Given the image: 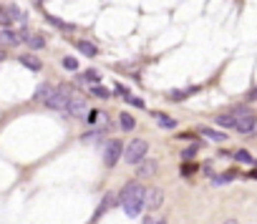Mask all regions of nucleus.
Wrapping results in <instances>:
<instances>
[{
	"label": "nucleus",
	"instance_id": "1",
	"mask_svg": "<svg viewBox=\"0 0 257 224\" xmlns=\"http://www.w3.org/2000/svg\"><path fill=\"white\" fill-rule=\"evenodd\" d=\"M144 194H146V189H144L139 182H128V184L121 189V194H119L116 201L124 207V212H126L128 217H139L141 209H144Z\"/></svg>",
	"mask_w": 257,
	"mask_h": 224
},
{
	"label": "nucleus",
	"instance_id": "2",
	"mask_svg": "<svg viewBox=\"0 0 257 224\" xmlns=\"http://www.w3.org/2000/svg\"><path fill=\"white\" fill-rule=\"evenodd\" d=\"M232 116H234V128H237L240 133H250L255 128V114H252L250 108L237 106V108L232 111Z\"/></svg>",
	"mask_w": 257,
	"mask_h": 224
},
{
	"label": "nucleus",
	"instance_id": "3",
	"mask_svg": "<svg viewBox=\"0 0 257 224\" xmlns=\"http://www.w3.org/2000/svg\"><path fill=\"white\" fill-rule=\"evenodd\" d=\"M71 94L73 91H71L68 86H58V88H53L51 96L46 98V106L53 108V111H66V103H68V96Z\"/></svg>",
	"mask_w": 257,
	"mask_h": 224
},
{
	"label": "nucleus",
	"instance_id": "4",
	"mask_svg": "<svg viewBox=\"0 0 257 224\" xmlns=\"http://www.w3.org/2000/svg\"><path fill=\"white\" fill-rule=\"evenodd\" d=\"M146 149H149V144L144 141V139H134L131 144H128L126 146V151H124V159L128 161V164H139L141 159H144V156H146Z\"/></svg>",
	"mask_w": 257,
	"mask_h": 224
},
{
	"label": "nucleus",
	"instance_id": "5",
	"mask_svg": "<svg viewBox=\"0 0 257 224\" xmlns=\"http://www.w3.org/2000/svg\"><path fill=\"white\" fill-rule=\"evenodd\" d=\"M86 108H89V101H86V96H81V94H71L68 96V103H66V114L68 116H83L86 114Z\"/></svg>",
	"mask_w": 257,
	"mask_h": 224
},
{
	"label": "nucleus",
	"instance_id": "6",
	"mask_svg": "<svg viewBox=\"0 0 257 224\" xmlns=\"http://www.w3.org/2000/svg\"><path fill=\"white\" fill-rule=\"evenodd\" d=\"M124 154V146H121V141H109L106 144V151H103V164L106 166H116L119 164V156Z\"/></svg>",
	"mask_w": 257,
	"mask_h": 224
},
{
	"label": "nucleus",
	"instance_id": "7",
	"mask_svg": "<svg viewBox=\"0 0 257 224\" xmlns=\"http://www.w3.org/2000/svg\"><path fill=\"white\" fill-rule=\"evenodd\" d=\"M164 204V192L159 189V187H152V189H146V194H144V207H149V209H159Z\"/></svg>",
	"mask_w": 257,
	"mask_h": 224
},
{
	"label": "nucleus",
	"instance_id": "8",
	"mask_svg": "<svg viewBox=\"0 0 257 224\" xmlns=\"http://www.w3.org/2000/svg\"><path fill=\"white\" fill-rule=\"evenodd\" d=\"M157 169H159V164L144 156V159L136 164V176H154V174H157Z\"/></svg>",
	"mask_w": 257,
	"mask_h": 224
},
{
	"label": "nucleus",
	"instance_id": "9",
	"mask_svg": "<svg viewBox=\"0 0 257 224\" xmlns=\"http://www.w3.org/2000/svg\"><path fill=\"white\" fill-rule=\"evenodd\" d=\"M20 40H26L31 48H35V51H40L43 46H46V38L43 35H38V33H23V35H18Z\"/></svg>",
	"mask_w": 257,
	"mask_h": 224
},
{
	"label": "nucleus",
	"instance_id": "10",
	"mask_svg": "<svg viewBox=\"0 0 257 224\" xmlns=\"http://www.w3.org/2000/svg\"><path fill=\"white\" fill-rule=\"evenodd\" d=\"M18 33H13V31H8V28H3L0 31V46H5V48H13V46H18Z\"/></svg>",
	"mask_w": 257,
	"mask_h": 224
},
{
	"label": "nucleus",
	"instance_id": "11",
	"mask_svg": "<svg viewBox=\"0 0 257 224\" xmlns=\"http://www.w3.org/2000/svg\"><path fill=\"white\" fill-rule=\"evenodd\" d=\"M18 58H20V63H23L26 68H31V71H35V73L43 68V63H40L35 56H31V53H23V56H18Z\"/></svg>",
	"mask_w": 257,
	"mask_h": 224
},
{
	"label": "nucleus",
	"instance_id": "12",
	"mask_svg": "<svg viewBox=\"0 0 257 224\" xmlns=\"http://www.w3.org/2000/svg\"><path fill=\"white\" fill-rule=\"evenodd\" d=\"M76 48H78V53L89 56V58H94L98 53V48L94 46V43H89V40H76Z\"/></svg>",
	"mask_w": 257,
	"mask_h": 224
},
{
	"label": "nucleus",
	"instance_id": "13",
	"mask_svg": "<svg viewBox=\"0 0 257 224\" xmlns=\"http://www.w3.org/2000/svg\"><path fill=\"white\" fill-rule=\"evenodd\" d=\"M51 91H53V86H51V83H43V86L35 88V96H33V98L40 101V103H46V98L51 96Z\"/></svg>",
	"mask_w": 257,
	"mask_h": 224
},
{
	"label": "nucleus",
	"instance_id": "14",
	"mask_svg": "<svg viewBox=\"0 0 257 224\" xmlns=\"http://www.w3.org/2000/svg\"><path fill=\"white\" fill-rule=\"evenodd\" d=\"M154 119H157V124H159L161 128H174V126H177V119H171V116H166V114H154Z\"/></svg>",
	"mask_w": 257,
	"mask_h": 224
},
{
	"label": "nucleus",
	"instance_id": "15",
	"mask_svg": "<svg viewBox=\"0 0 257 224\" xmlns=\"http://www.w3.org/2000/svg\"><path fill=\"white\" fill-rule=\"evenodd\" d=\"M199 133H202V136H207V139H212V141H225V139H227L222 131H212V128H207V126H202Z\"/></svg>",
	"mask_w": 257,
	"mask_h": 224
},
{
	"label": "nucleus",
	"instance_id": "16",
	"mask_svg": "<svg viewBox=\"0 0 257 224\" xmlns=\"http://www.w3.org/2000/svg\"><path fill=\"white\" fill-rule=\"evenodd\" d=\"M119 124H121V128H124V131H131V128L136 126V121H134L131 116H128V114H119Z\"/></svg>",
	"mask_w": 257,
	"mask_h": 224
},
{
	"label": "nucleus",
	"instance_id": "17",
	"mask_svg": "<svg viewBox=\"0 0 257 224\" xmlns=\"http://www.w3.org/2000/svg\"><path fill=\"white\" fill-rule=\"evenodd\" d=\"M214 121H217V126H225V128H234V116H232V114H222V116H217Z\"/></svg>",
	"mask_w": 257,
	"mask_h": 224
},
{
	"label": "nucleus",
	"instance_id": "18",
	"mask_svg": "<svg viewBox=\"0 0 257 224\" xmlns=\"http://www.w3.org/2000/svg\"><path fill=\"white\" fill-rule=\"evenodd\" d=\"M111 204H114V194H106V196H103V204L96 209V219H98V217H103V212L109 209Z\"/></svg>",
	"mask_w": 257,
	"mask_h": 224
},
{
	"label": "nucleus",
	"instance_id": "19",
	"mask_svg": "<svg viewBox=\"0 0 257 224\" xmlns=\"http://www.w3.org/2000/svg\"><path fill=\"white\" fill-rule=\"evenodd\" d=\"M81 81H91V83H98V81H101V73H98V71H86L83 76H78V83H81Z\"/></svg>",
	"mask_w": 257,
	"mask_h": 224
},
{
	"label": "nucleus",
	"instance_id": "20",
	"mask_svg": "<svg viewBox=\"0 0 257 224\" xmlns=\"http://www.w3.org/2000/svg\"><path fill=\"white\" fill-rule=\"evenodd\" d=\"M5 18H10V20H23V13H20L15 5H8L5 8Z\"/></svg>",
	"mask_w": 257,
	"mask_h": 224
},
{
	"label": "nucleus",
	"instance_id": "21",
	"mask_svg": "<svg viewBox=\"0 0 257 224\" xmlns=\"http://www.w3.org/2000/svg\"><path fill=\"white\" fill-rule=\"evenodd\" d=\"M91 96H98V98H109V91H106L103 86L94 83V86H91Z\"/></svg>",
	"mask_w": 257,
	"mask_h": 224
},
{
	"label": "nucleus",
	"instance_id": "22",
	"mask_svg": "<svg viewBox=\"0 0 257 224\" xmlns=\"http://www.w3.org/2000/svg\"><path fill=\"white\" fill-rule=\"evenodd\" d=\"M63 68H66V71H78V61L76 58H63Z\"/></svg>",
	"mask_w": 257,
	"mask_h": 224
},
{
	"label": "nucleus",
	"instance_id": "23",
	"mask_svg": "<svg viewBox=\"0 0 257 224\" xmlns=\"http://www.w3.org/2000/svg\"><path fill=\"white\" fill-rule=\"evenodd\" d=\"M234 159H237V161H242V164H252V156L242 149V151H237V154H234Z\"/></svg>",
	"mask_w": 257,
	"mask_h": 224
},
{
	"label": "nucleus",
	"instance_id": "24",
	"mask_svg": "<svg viewBox=\"0 0 257 224\" xmlns=\"http://www.w3.org/2000/svg\"><path fill=\"white\" fill-rule=\"evenodd\" d=\"M124 98H126L128 103H131V106H136V108H144V101H141V98H136V96H128V94H126Z\"/></svg>",
	"mask_w": 257,
	"mask_h": 224
},
{
	"label": "nucleus",
	"instance_id": "25",
	"mask_svg": "<svg viewBox=\"0 0 257 224\" xmlns=\"http://www.w3.org/2000/svg\"><path fill=\"white\" fill-rule=\"evenodd\" d=\"M232 179H234V174H222V176L214 179V184H227V182H232Z\"/></svg>",
	"mask_w": 257,
	"mask_h": 224
},
{
	"label": "nucleus",
	"instance_id": "26",
	"mask_svg": "<svg viewBox=\"0 0 257 224\" xmlns=\"http://www.w3.org/2000/svg\"><path fill=\"white\" fill-rule=\"evenodd\" d=\"M169 98H171V101H182V98H187V94H184V91H171Z\"/></svg>",
	"mask_w": 257,
	"mask_h": 224
},
{
	"label": "nucleus",
	"instance_id": "27",
	"mask_svg": "<svg viewBox=\"0 0 257 224\" xmlns=\"http://www.w3.org/2000/svg\"><path fill=\"white\" fill-rule=\"evenodd\" d=\"M194 154H197V146H192V149H187L182 156H184V159H192V156H194Z\"/></svg>",
	"mask_w": 257,
	"mask_h": 224
},
{
	"label": "nucleus",
	"instance_id": "28",
	"mask_svg": "<svg viewBox=\"0 0 257 224\" xmlns=\"http://www.w3.org/2000/svg\"><path fill=\"white\" fill-rule=\"evenodd\" d=\"M247 101H257V88H252V91L247 94Z\"/></svg>",
	"mask_w": 257,
	"mask_h": 224
},
{
	"label": "nucleus",
	"instance_id": "29",
	"mask_svg": "<svg viewBox=\"0 0 257 224\" xmlns=\"http://www.w3.org/2000/svg\"><path fill=\"white\" fill-rule=\"evenodd\" d=\"M116 94H124V96H126V94H128V91H126V86H121V83H116Z\"/></svg>",
	"mask_w": 257,
	"mask_h": 224
},
{
	"label": "nucleus",
	"instance_id": "30",
	"mask_svg": "<svg viewBox=\"0 0 257 224\" xmlns=\"http://www.w3.org/2000/svg\"><path fill=\"white\" fill-rule=\"evenodd\" d=\"M225 224H240L237 219H229V222H225Z\"/></svg>",
	"mask_w": 257,
	"mask_h": 224
},
{
	"label": "nucleus",
	"instance_id": "31",
	"mask_svg": "<svg viewBox=\"0 0 257 224\" xmlns=\"http://www.w3.org/2000/svg\"><path fill=\"white\" fill-rule=\"evenodd\" d=\"M3 61H5V53H3V51H0V63H3Z\"/></svg>",
	"mask_w": 257,
	"mask_h": 224
},
{
	"label": "nucleus",
	"instance_id": "32",
	"mask_svg": "<svg viewBox=\"0 0 257 224\" xmlns=\"http://www.w3.org/2000/svg\"><path fill=\"white\" fill-rule=\"evenodd\" d=\"M252 179H257V171H255V174H252Z\"/></svg>",
	"mask_w": 257,
	"mask_h": 224
}]
</instances>
